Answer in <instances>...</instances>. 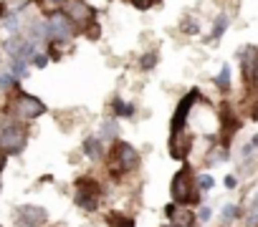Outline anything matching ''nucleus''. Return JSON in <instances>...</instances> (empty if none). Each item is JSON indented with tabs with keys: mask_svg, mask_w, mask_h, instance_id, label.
<instances>
[{
	"mask_svg": "<svg viewBox=\"0 0 258 227\" xmlns=\"http://www.w3.org/2000/svg\"><path fill=\"white\" fill-rule=\"evenodd\" d=\"M170 194H172V202L175 204H182V207L200 202V187H198V179H195L190 164H182V169L172 177Z\"/></svg>",
	"mask_w": 258,
	"mask_h": 227,
	"instance_id": "obj_1",
	"label": "nucleus"
},
{
	"mask_svg": "<svg viewBox=\"0 0 258 227\" xmlns=\"http://www.w3.org/2000/svg\"><path fill=\"white\" fill-rule=\"evenodd\" d=\"M140 164H142V157L132 144L119 142V139L114 142V147H111V172L114 174L135 172V169H140Z\"/></svg>",
	"mask_w": 258,
	"mask_h": 227,
	"instance_id": "obj_2",
	"label": "nucleus"
},
{
	"mask_svg": "<svg viewBox=\"0 0 258 227\" xmlns=\"http://www.w3.org/2000/svg\"><path fill=\"white\" fill-rule=\"evenodd\" d=\"M28 144V129L21 122H11L0 129V152L3 154H21Z\"/></svg>",
	"mask_w": 258,
	"mask_h": 227,
	"instance_id": "obj_3",
	"label": "nucleus"
},
{
	"mask_svg": "<svg viewBox=\"0 0 258 227\" xmlns=\"http://www.w3.org/2000/svg\"><path fill=\"white\" fill-rule=\"evenodd\" d=\"M46 26H48V38L56 41V43H66L76 36V23L63 11H51Z\"/></svg>",
	"mask_w": 258,
	"mask_h": 227,
	"instance_id": "obj_4",
	"label": "nucleus"
},
{
	"mask_svg": "<svg viewBox=\"0 0 258 227\" xmlns=\"http://www.w3.org/2000/svg\"><path fill=\"white\" fill-rule=\"evenodd\" d=\"M76 207L84 212H96L99 209V197H101V184L91 177H84L76 182Z\"/></svg>",
	"mask_w": 258,
	"mask_h": 227,
	"instance_id": "obj_5",
	"label": "nucleus"
},
{
	"mask_svg": "<svg viewBox=\"0 0 258 227\" xmlns=\"http://www.w3.org/2000/svg\"><path fill=\"white\" fill-rule=\"evenodd\" d=\"M13 111H16V117H18V119L31 122V119H38L41 113H46V103H43L38 96L18 93V96H16V101H13Z\"/></svg>",
	"mask_w": 258,
	"mask_h": 227,
	"instance_id": "obj_6",
	"label": "nucleus"
},
{
	"mask_svg": "<svg viewBox=\"0 0 258 227\" xmlns=\"http://www.w3.org/2000/svg\"><path fill=\"white\" fill-rule=\"evenodd\" d=\"M200 101V91L198 88H192L190 93H185L182 96V101L177 103V108H175V113H172V122H170V134H180V132H185V124H187V117L192 113V106Z\"/></svg>",
	"mask_w": 258,
	"mask_h": 227,
	"instance_id": "obj_7",
	"label": "nucleus"
},
{
	"mask_svg": "<svg viewBox=\"0 0 258 227\" xmlns=\"http://www.w3.org/2000/svg\"><path fill=\"white\" fill-rule=\"evenodd\" d=\"M13 219H16L18 227H43L48 222V212L38 204H23V207L16 209Z\"/></svg>",
	"mask_w": 258,
	"mask_h": 227,
	"instance_id": "obj_8",
	"label": "nucleus"
},
{
	"mask_svg": "<svg viewBox=\"0 0 258 227\" xmlns=\"http://www.w3.org/2000/svg\"><path fill=\"white\" fill-rule=\"evenodd\" d=\"M63 13H66L76 26L91 23L94 16H96V11H94L89 3H84V0H66V3H63Z\"/></svg>",
	"mask_w": 258,
	"mask_h": 227,
	"instance_id": "obj_9",
	"label": "nucleus"
},
{
	"mask_svg": "<svg viewBox=\"0 0 258 227\" xmlns=\"http://www.w3.org/2000/svg\"><path fill=\"white\" fill-rule=\"evenodd\" d=\"M165 214H167V219L175 227H195V222H198V217L192 214V209H187L182 204H175V202L165 204Z\"/></svg>",
	"mask_w": 258,
	"mask_h": 227,
	"instance_id": "obj_10",
	"label": "nucleus"
},
{
	"mask_svg": "<svg viewBox=\"0 0 258 227\" xmlns=\"http://www.w3.org/2000/svg\"><path fill=\"white\" fill-rule=\"evenodd\" d=\"M81 149H84V154H86L91 162H99V159L104 157V144H101L99 137H86Z\"/></svg>",
	"mask_w": 258,
	"mask_h": 227,
	"instance_id": "obj_11",
	"label": "nucleus"
},
{
	"mask_svg": "<svg viewBox=\"0 0 258 227\" xmlns=\"http://www.w3.org/2000/svg\"><path fill=\"white\" fill-rule=\"evenodd\" d=\"M116 137H119V124H116V119L101 122V134H99V139H101V142H116Z\"/></svg>",
	"mask_w": 258,
	"mask_h": 227,
	"instance_id": "obj_12",
	"label": "nucleus"
},
{
	"mask_svg": "<svg viewBox=\"0 0 258 227\" xmlns=\"http://www.w3.org/2000/svg\"><path fill=\"white\" fill-rule=\"evenodd\" d=\"M240 214H243V209H240L238 204H225V207H223V212H220V224H223V227H228V224H230V222H235Z\"/></svg>",
	"mask_w": 258,
	"mask_h": 227,
	"instance_id": "obj_13",
	"label": "nucleus"
},
{
	"mask_svg": "<svg viewBox=\"0 0 258 227\" xmlns=\"http://www.w3.org/2000/svg\"><path fill=\"white\" fill-rule=\"evenodd\" d=\"M106 222H109V227H135V219L121 214V212H109L106 214Z\"/></svg>",
	"mask_w": 258,
	"mask_h": 227,
	"instance_id": "obj_14",
	"label": "nucleus"
},
{
	"mask_svg": "<svg viewBox=\"0 0 258 227\" xmlns=\"http://www.w3.org/2000/svg\"><path fill=\"white\" fill-rule=\"evenodd\" d=\"M228 23H230V18L225 16V13H220L218 18H215V26H213V33H210V41H218L225 31H228Z\"/></svg>",
	"mask_w": 258,
	"mask_h": 227,
	"instance_id": "obj_15",
	"label": "nucleus"
},
{
	"mask_svg": "<svg viewBox=\"0 0 258 227\" xmlns=\"http://www.w3.org/2000/svg\"><path fill=\"white\" fill-rule=\"evenodd\" d=\"M213 83L220 88V91H230V66H223L218 71V76L213 78Z\"/></svg>",
	"mask_w": 258,
	"mask_h": 227,
	"instance_id": "obj_16",
	"label": "nucleus"
},
{
	"mask_svg": "<svg viewBox=\"0 0 258 227\" xmlns=\"http://www.w3.org/2000/svg\"><path fill=\"white\" fill-rule=\"evenodd\" d=\"M114 113L116 117H124V119H129V117H135V106L132 103H126V101H121V98H114Z\"/></svg>",
	"mask_w": 258,
	"mask_h": 227,
	"instance_id": "obj_17",
	"label": "nucleus"
},
{
	"mask_svg": "<svg viewBox=\"0 0 258 227\" xmlns=\"http://www.w3.org/2000/svg\"><path fill=\"white\" fill-rule=\"evenodd\" d=\"M11 76L18 81V78H26L28 76V61H21V58H13L11 63Z\"/></svg>",
	"mask_w": 258,
	"mask_h": 227,
	"instance_id": "obj_18",
	"label": "nucleus"
},
{
	"mask_svg": "<svg viewBox=\"0 0 258 227\" xmlns=\"http://www.w3.org/2000/svg\"><path fill=\"white\" fill-rule=\"evenodd\" d=\"M157 58H160V56H157L155 51H150V53H145V56L140 58V68H142V71H152V68L157 66Z\"/></svg>",
	"mask_w": 258,
	"mask_h": 227,
	"instance_id": "obj_19",
	"label": "nucleus"
},
{
	"mask_svg": "<svg viewBox=\"0 0 258 227\" xmlns=\"http://www.w3.org/2000/svg\"><path fill=\"white\" fill-rule=\"evenodd\" d=\"M198 187H200V192H210V189L215 187V179H213L210 174H200V177H198Z\"/></svg>",
	"mask_w": 258,
	"mask_h": 227,
	"instance_id": "obj_20",
	"label": "nucleus"
},
{
	"mask_svg": "<svg viewBox=\"0 0 258 227\" xmlns=\"http://www.w3.org/2000/svg\"><path fill=\"white\" fill-rule=\"evenodd\" d=\"M16 78L11 76V73H0V88H3V91H11V88H16Z\"/></svg>",
	"mask_w": 258,
	"mask_h": 227,
	"instance_id": "obj_21",
	"label": "nucleus"
},
{
	"mask_svg": "<svg viewBox=\"0 0 258 227\" xmlns=\"http://www.w3.org/2000/svg\"><path fill=\"white\" fill-rule=\"evenodd\" d=\"M6 28H8L11 33H16V31H18V13H13V16H8V18H6Z\"/></svg>",
	"mask_w": 258,
	"mask_h": 227,
	"instance_id": "obj_22",
	"label": "nucleus"
},
{
	"mask_svg": "<svg viewBox=\"0 0 258 227\" xmlns=\"http://www.w3.org/2000/svg\"><path fill=\"white\" fill-rule=\"evenodd\" d=\"M155 3H157V0H132V6L140 8V11H150Z\"/></svg>",
	"mask_w": 258,
	"mask_h": 227,
	"instance_id": "obj_23",
	"label": "nucleus"
},
{
	"mask_svg": "<svg viewBox=\"0 0 258 227\" xmlns=\"http://www.w3.org/2000/svg\"><path fill=\"white\" fill-rule=\"evenodd\" d=\"M33 66H38V68H43L46 63H48V56H43V53H33Z\"/></svg>",
	"mask_w": 258,
	"mask_h": 227,
	"instance_id": "obj_24",
	"label": "nucleus"
},
{
	"mask_svg": "<svg viewBox=\"0 0 258 227\" xmlns=\"http://www.w3.org/2000/svg\"><path fill=\"white\" fill-rule=\"evenodd\" d=\"M210 217H213V209H210V207H200V212H198V219H200V222H208Z\"/></svg>",
	"mask_w": 258,
	"mask_h": 227,
	"instance_id": "obj_25",
	"label": "nucleus"
},
{
	"mask_svg": "<svg viewBox=\"0 0 258 227\" xmlns=\"http://www.w3.org/2000/svg\"><path fill=\"white\" fill-rule=\"evenodd\" d=\"M225 187H228V189H235V187H238V179H235L233 174H228V177H225Z\"/></svg>",
	"mask_w": 258,
	"mask_h": 227,
	"instance_id": "obj_26",
	"label": "nucleus"
},
{
	"mask_svg": "<svg viewBox=\"0 0 258 227\" xmlns=\"http://www.w3.org/2000/svg\"><path fill=\"white\" fill-rule=\"evenodd\" d=\"M185 33H198V23L195 21H187L185 23Z\"/></svg>",
	"mask_w": 258,
	"mask_h": 227,
	"instance_id": "obj_27",
	"label": "nucleus"
},
{
	"mask_svg": "<svg viewBox=\"0 0 258 227\" xmlns=\"http://www.w3.org/2000/svg\"><path fill=\"white\" fill-rule=\"evenodd\" d=\"M6 162H8V154L0 152V174H3V169H6Z\"/></svg>",
	"mask_w": 258,
	"mask_h": 227,
	"instance_id": "obj_28",
	"label": "nucleus"
},
{
	"mask_svg": "<svg viewBox=\"0 0 258 227\" xmlns=\"http://www.w3.org/2000/svg\"><path fill=\"white\" fill-rule=\"evenodd\" d=\"M248 144H250V147H253V152H255V149H258V134H255V137H253Z\"/></svg>",
	"mask_w": 258,
	"mask_h": 227,
	"instance_id": "obj_29",
	"label": "nucleus"
},
{
	"mask_svg": "<svg viewBox=\"0 0 258 227\" xmlns=\"http://www.w3.org/2000/svg\"><path fill=\"white\" fill-rule=\"evenodd\" d=\"M51 3H56V6H63V3H66V0H51Z\"/></svg>",
	"mask_w": 258,
	"mask_h": 227,
	"instance_id": "obj_30",
	"label": "nucleus"
},
{
	"mask_svg": "<svg viewBox=\"0 0 258 227\" xmlns=\"http://www.w3.org/2000/svg\"><path fill=\"white\" fill-rule=\"evenodd\" d=\"M253 119L258 122V106H255V111H253Z\"/></svg>",
	"mask_w": 258,
	"mask_h": 227,
	"instance_id": "obj_31",
	"label": "nucleus"
},
{
	"mask_svg": "<svg viewBox=\"0 0 258 227\" xmlns=\"http://www.w3.org/2000/svg\"><path fill=\"white\" fill-rule=\"evenodd\" d=\"M165 227H175V224H165Z\"/></svg>",
	"mask_w": 258,
	"mask_h": 227,
	"instance_id": "obj_32",
	"label": "nucleus"
}]
</instances>
